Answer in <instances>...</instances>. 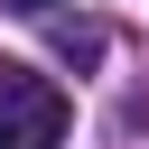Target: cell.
I'll use <instances>...</instances> for the list:
<instances>
[{
    "mask_svg": "<svg viewBox=\"0 0 149 149\" xmlns=\"http://www.w3.org/2000/svg\"><path fill=\"white\" fill-rule=\"evenodd\" d=\"M0 9H56V0H0Z\"/></svg>",
    "mask_w": 149,
    "mask_h": 149,
    "instance_id": "cell-2",
    "label": "cell"
},
{
    "mask_svg": "<svg viewBox=\"0 0 149 149\" xmlns=\"http://www.w3.org/2000/svg\"><path fill=\"white\" fill-rule=\"evenodd\" d=\"M65 93L37 74V65H19V56H0V149H65Z\"/></svg>",
    "mask_w": 149,
    "mask_h": 149,
    "instance_id": "cell-1",
    "label": "cell"
}]
</instances>
